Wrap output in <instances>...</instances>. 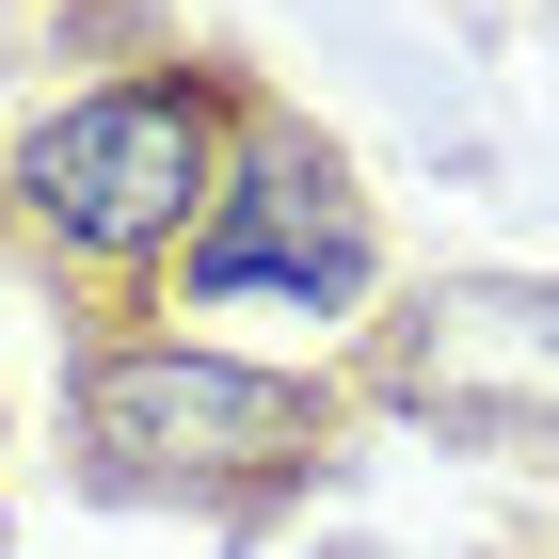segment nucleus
I'll use <instances>...</instances> for the list:
<instances>
[{
  "label": "nucleus",
  "mask_w": 559,
  "mask_h": 559,
  "mask_svg": "<svg viewBox=\"0 0 559 559\" xmlns=\"http://www.w3.org/2000/svg\"><path fill=\"white\" fill-rule=\"evenodd\" d=\"M16 192H33L48 240H81V257H160L176 224L209 209V96L192 81H112L81 112H48L16 144Z\"/></svg>",
  "instance_id": "nucleus-1"
},
{
  "label": "nucleus",
  "mask_w": 559,
  "mask_h": 559,
  "mask_svg": "<svg viewBox=\"0 0 559 559\" xmlns=\"http://www.w3.org/2000/svg\"><path fill=\"white\" fill-rule=\"evenodd\" d=\"M81 431L112 479H257L320 448V400L288 368H224V352H112L81 384Z\"/></svg>",
  "instance_id": "nucleus-2"
},
{
  "label": "nucleus",
  "mask_w": 559,
  "mask_h": 559,
  "mask_svg": "<svg viewBox=\"0 0 559 559\" xmlns=\"http://www.w3.org/2000/svg\"><path fill=\"white\" fill-rule=\"evenodd\" d=\"M192 288H304L320 320L368 304V209H352V176L320 144H257V176L224 192V224L192 240Z\"/></svg>",
  "instance_id": "nucleus-3"
},
{
  "label": "nucleus",
  "mask_w": 559,
  "mask_h": 559,
  "mask_svg": "<svg viewBox=\"0 0 559 559\" xmlns=\"http://www.w3.org/2000/svg\"><path fill=\"white\" fill-rule=\"evenodd\" d=\"M400 400L559 431V288H431V320L400 336Z\"/></svg>",
  "instance_id": "nucleus-4"
}]
</instances>
